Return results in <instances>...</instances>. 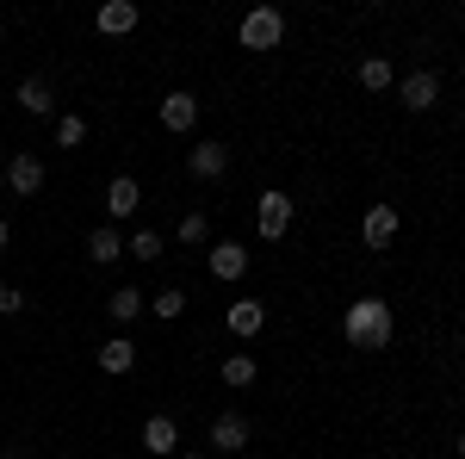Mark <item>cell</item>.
<instances>
[{"label":"cell","mask_w":465,"mask_h":459,"mask_svg":"<svg viewBox=\"0 0 465 459\" xmlns=\"http://www.w3.org/2000/svg\"><path fill=\"white\" fill-rule=\"evenodd\" d=\"M124 254H131V261H162V254H168V243H162V236H155V230H131V236H124Z\"/></svg>","instance_id":"ffe728a7"},{"label":"cell","mask_w":465,"mask_h":459,"mask_svg":"<svg viewBox=\"0 0 465 459\" xmlns=\"http://www.w3.org/2000/svg\"><path fill=\"white\" fill-rule=\"evenodd\" d=\"M106 311H112V323H137L149 311V298L137 292V285H118V292L106 298Z\"/></svg>","instance_id":"e0dca14e"},{"label":"cell","mask_w":465,"mask_h":459,"mask_svg":"<svg viewBox=\"0 0 465 459\" xmlns=\"http://www.w3.org/2000/svg\"><path fill=\"white\" fill-rule=\"evenodd\" d=\"M341 329H348V348L379 354V348H391V342H397V311L385 304V298H354L348 317H341Z\"/></svg>","instance_id":"6da1fadb"},{"label":"cell","mask_w":465,"mask_h":459,"mask_svg":"<svg viewBox=\"0 0 465 459\" xmlns=\"http://www.w3.org/2000/svg\"><path fill=\"white\" fill-rule=\"evenodd\" d=\"M186 175H193V180H223V175H230V149H223V143H199V149H186Z\"/></svg>","instance_id":"ba28073f"},{"label":"cell","mask_w":465,"mask_h":459,"mask_svg":"<svg viewBox=\"0 0 465 459\" xmlns=\"http://www.w3.org/2000/svg\"><path fill=\"white\" fill-rule=\"evenodd\" d=\"M292 212H298V199H292V193H280V186H267V193H261V212H254L261 236H267V243H280V236L292 230Z\"/></svg>","instance_id":"3957f363"},{"label":"cell","mask_w":465,"mask_h":459,"mask_svg":"<svg viewBox=\"0 0 465 459\" xmlns=\"http://www.w3.org/2000/svg\"><path fill=\"white\" fill-rule=\"evenodd\" d=\"M205 261H212V280H242V274H249V243H212V254H205Z\"/></svg>","instance_id":"9c48e42d"},{"label":"cell","mask_w":465,"mask_h":459,"mask_svg":"<svg viewBox=\"0 0 465 459\" xmlns=\"http://www.w3.org/2000/svg\"><path fill=\"white\" fill-rule=\"evenodd\" d=\"M236 37H242V50H280L286 13H280V6H249V19L236 25Z\"/></svg>","instance_id":"7a4b0ae2"},{"label":"cell","mask_w":465,"mask_h":459,"mask_svg":"<svg viewBox=\"0 0 465 459\" xmlns=\"http://www.w3.org/2000/svg\"><path fill=\"white\" fill-rule=\"evenodd\" d=\"M174 459H212V454H199V447H193V454H174Z\"/></svg>","instance_id":"4316f807"},{"label":"cell","mask_w":465,"mask_h":459,"mask_svg":"<svg viewBox=\"0 0 465 459\" xmlns=\"http://www.w3.org/2000/svg\"><path fill=\"white\" fill-rule=\"evenodd\" d=\"M391 81H397V69L385 56H366V63H360V87H366V94H385Z\"/></svg>","instance_id":"44dd1931"},{"label":"cell","mask_w":465,"mask_h":459,"mask_svg":"<svg viewBox=\"0 0 465 459\" xmlns=\"http://www.w3.org/2000/svg\"><path fill=\"white\" fill-rule=\"evenodd\" d=\"M131 366H137V342H131V335H112V342H100V373H106V379H124Z\"/></svg>","instance_id":"5bb4252c"},{"label":"cell","mask_w":465,"mask_h":459,"mask_svg":"<svg viewBox=\"0 0 465 459\" xmlns=\"http://www.w3.org/2000/svg\"><path fill=\"white\" fill-rule=\"evenodd\" d=\"M0 37H6V25H0Z\"/></svg>","instance_id":"f546056e"},{"label":"cell","mask_w":465,"mask_h":459,"mask_svg":"<svg viewBox=\"0 0 465 459\" xmlns=\"http://www.w3.org/2000/svg\"><path fill=\"white\" fill-rule=\"evenodd\" d=\"M25 311V292L19 285H0V317H19Z\"/></svg>","instance_id":"d4e9b609"},{"label":"cell","mask_w":465,"mask_h":459,"mask_svg":"<svg viewBox=\"0 0 465 459\" xmlns=\"http://www.w3.org/2000/svg\"><path fill=\"white\" fill-rule=\"evenodd\" d=\"M81 143H87V118L81 112H63L56 118V149H81Z\"/></svg>","instance_id":"cb8c5ba5"},{"label":"cell","mask_w":465,"mask_h":459,"mask_svg":"<svg viewBox=\"0 0 465 459\" xmlns=\"http://www.w3.org/2000/svg\"><path fill=\"white\" fill-rule=\"evenodd\" d=\"M193 125H199V94L174 87V94L162 100V131H193Z\"/></svg>","instance_id":"7c38bea8"},{"label":"cell","mask_w":465,"mask_h":459,"mask_svg":"<svg viewBox=\"0 0 465 459\" xmlns=\"http://www.w3.org/2000/svg\"><path fill=\"white\" fill-rule=\"evenodd\" d=\"M0 459H25V454H19V447H6V454H0Z\"/></svg>","instance_id":"83f0119b"},{"label":"cell","mask_w":465,"mask_h":459,"mask_svg":"<svg viewBox=\"0 0 465 459\" xmlns=\"http://www.w3.org/2000/svg\"><path fill=\"white\" fill-rule=\"evenodd\" d=\"M19 112H25V118H50V112H56V87H50L44 75H25V81H19Z\"/></svg>","instance_id":"8fae6325"},{"label":"cell","mask_w":465,"mask_h":459,"mask_svg":"<svg viewBox=\"0 0 465 459\" xmlns=\"http://www.w3.org/2000/svg\"><path fill=\"white\" fill-rule=\"evenodd\" d=\"M360 236H366V248H391L397 243V205H372V212L360 217Z\"/></svg>","instance_id":"30bf717a"},{"label":"cell","mask_w":465,"mask_h":459,"mask_svg":"<svg viewBox=\"0 0 465 459\" xmlns=\"http://www.w3.org/2000/svg\"><path fill=\"white\" fill-rule=\"evenodd\" d=\"M249 416L242 410H217L212 416V454H249Z\"/></svg>","instance_id":"277c9868"},{"label":"cell","mask_w":465,"mask_h":459,"mask_svg":"<svg viewBox=\"0 0 465 459\" xmlns=\"http://www.w3.org/2000/svg\"><path fill=\"white\" fill-rule=\"evenodd\" d=\"M137 205H143V186H137L131 175H112V186H106V212H112V217H131Z\"/></svg>","instance_id":"2e32d148"},{"label":"cell","mask_w":465,"mask_h":459,"mask_svg":"<svg viewBox=\"0 0 465 459\" xmlns=\"http://www.w3.org/2000/svg\"><path fill=\"white\" fill-rule=\"evenodd\" d=\"M149 311H155V317H162V323L186 317V292H180V285H162V292L149 298Z\"/></svg>","instance_id":"603a6c76"},{"label":"cell","mask_w":465,"mask_h":459,"mask_svg":"<svg viewBox=\"0 0 465 459\" xmlns=\"http://www.w3.org/2000/svg\"><path fill=\"white\" fill-rule=\"evenodd\" d=\"M118 254H124V236H118V230H106V224H100V230H94V236H87V261H94V267H112V261H118Z\"/></svg>","instance_id":"d6986e66"},{"label":"cell","mask_w":465,"mask_h":459,"mask_svg":"<svg viewBox=\"0 0 465 459\" xmlns=\"http://www.w3.org/2000/svg\"><path fill=\"white\" fill-rule=\"evenodd\" d=\"M143 447H149L155 459L180 454V423H174V416H162V410H155V416L143 423Z\"/></svg>","instance_id":"4fadbf2b"},{"label":"cell","mask_w":465,"mask_h":459,"mask_svg":"<svg viewBox=\"0 0 465 459\" xmlns=\"http://www.w3.org/2000/svg\"><path fill=\"white\" fill-rule=\"evenodd\" d=\"M217 373H223V385H230V391H249L254 379H261V360H254V354H230Z\"/></svg>","instance_id":"ac0fdd59"},{"label":"cell","mask_w":465,"mask_h":459,"mask_svg":"<svg viewBox=\"0 0 465 459\" xmlns=\"http://www.w3.org/2000/svg\"><path fill=\"white\" fill-rule=\"evenodd\" d=\"M397 100H403L410 112H434V106H440V75H434V69L403 75V81H397Z\"/></svg>","instance_id":"5b68a950"},{"label":"cell","mask_w":465,"mask_h":459,"mask_svg":"<svg viewBox=\"0 0 465 459\" xmlns=\"http://www.w3.org/2000/svg\"><path fill=\"white\" fill-rule=\"evenodd\" d=\"M174 236H180L186 248H205V243H212V217H205V212H186Z\"/></svg>","instance_id":"7402d4cb"},{"label":"cell","mask_w":465,"mask_h":459,"mask_svg":"<svg viewBox=\"0 0 465 459\" xmlns=\"http://www.w3.org/2000/svg\"><path fill=\"white\" fill-rule=\"evenodd\" d=\"M6 243H13V230H6V217H0V254H6Z\"/></svg>","instance_id":"484cf974"},{"label":"cell","mask_w":465,"mask_h":459,"mask_svg":"<svg viewBox=\"0 0 465 459\" xmlns=\"http://www.w3.org/2000/svg\"><path fill=\"white\" fill-rule=\"evenodd\" d=\"M223 323H230V335H236V342H254V335L267 329V304H261V298H230Z\"/></svg>","instance_id":"52a82bcc"},{"label":"cell","mask_w":465,"mask_h":459,"mask_svg":"<svg viewBox=\"0 0 465 459\" xmlns=\"http://www.w3.org/2000/svg\"><path fill=\"white\" fill-rule=\"evenodd\" d=\"M137 19H143V13H137L131 0H106L94 25H100V37H124V32H137Z\"/></svg>","instance_id":"9a60e30c"},{"label":"cell","mask_w":465,"mask_h":459,"mask_svg":"<svg viewBox=\"0 0 465 459\" xmlns=\"http://www.w3.org/2000/svg\"><path fill=\"white\" fill-rule=\"evenodd\" d=\"M6 186H13L19 199H37V193H44V155H32V149H19V155L6 162Z\"/></svg>","instance_id":"8992f818"},{"label":"cell","mask_w":465,"mask_h":459,"mask_svg":"<svg viewBox=\"0 0 465 459\" xmlns=\"http://www.w3.org/2000/svg\"><path fill=\"white\" fill-rule=\"evenodd\" d=\"M460 454H465V434H460Z\"/></svg>","instance_id":"f1b7e54d"}]
</instances>
